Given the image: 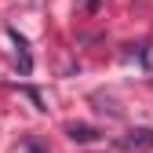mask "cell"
<instances>
[{
  "instance_id": "obj_2",
  "label": "cell",
  "mask_w": 153,
  "mask_h": 153,
  "mask_svg": "<svg viewBox=\"0 0 153 153\" xmlns=\"http://www.w3.org/2000/svg\"><path fill=\"white\" fill-rule=\"evenodd\" d=\"M26 153H44V149L36 146V142H26Z\"/></svg>"
},
{
  "instance_id": "obj_1",
  "label": "cell",
  "mask_w": 153,
  "mask_h": 153,
  "mask_svg": "<svg viewBox=\"0 0 153 153\" xmlns=\"http://www.w3.org/2000/svg\"><path fill=\"white\" fill-rule=\"evenodd\" d=\"M69 135H73V139H80V142H88V139H91V131H88V128H73Z\"/></svg>"
},
{
  "instance_id": "obj_3",
  "label": "cell",
  "mask_w": 153,
  "mask_h": 153,
  "mask_svg": "<svg viewBox=\"0 0 153 153\" xmlns=\"http://www.w3.org/2000/svg\"><path fill=\"white\" fill-rule=\"evenodd\" d=\"M88 7H91V11H95V7H99V0H88Z\"/></svg>"
}]
</instances>
